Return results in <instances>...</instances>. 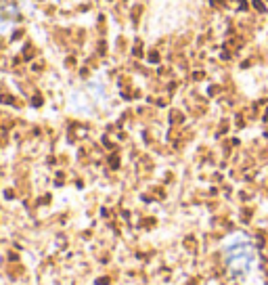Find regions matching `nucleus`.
Wrapping results in <instances>:
<instances>
[{
    "mask_svg": "<svg viewBox=\"0 0 268 285\" xmlns=\"http://www.w3.org/2000/svg\"><path fill=\"white\" fill-rule=\"evenodd\" d=\"M251 247L249 243H239V245H231L228 250H226V260H228V266H231V271L233 272H247V268L251 266Z\"/></svg>",
    "mask_w": 268,
    "mask_h": 285,
    "instance_id": "obj_1",
    "label": "nucleus"
},
{
    "mask_svg": "<svg viewBox=\"0 0 268 285\" xmlns=\"http://www.w3.org/2000/svg\"><path fill=\"white\" fill-rule=\"evenodd\" d=\"M254 8H256V11H260V13H264V11H266V7H264V2H262V0H254Z\"/></svg>",
    "mask_w": 268,
    "mask_h": 285,
    "instance_id": "obj_2",
    "label": "nucleus"
}]
</instances>
